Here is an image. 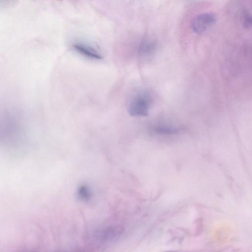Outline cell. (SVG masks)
<instances>
[{
	"instance_id": "obj_1",
	"label": "cell",
	"mask_w": 252,
	"mask_h": 252,
	"mask_svg": "<svg viewBox=\"0 0 252 252\" xmlns=\"http://www.w3.org/2000/svg\"><path fill=\"white\" fill-rule=\"evenodd\" d=\"M152 99L146 91H141L135 94L128 103L127 110L131 116H146L148 114Z\"/></svg>"
},
{
	"instance_id": "obj_2",
	"label": "cell",
	"mask_w": 252,
	"mask_h": 252,
	"mask_svg": "<svg viewBox=\"0 0 252 252\" xmlns=\"http://www.w3.org/2000/svg\"><path fill=\"white\" fill-rule=\"evenodd\" d=\"M216 21V16L210 12L198 14L193 18L190 24L192 30L197 33H201L211 27Z\"/></svg>"
},
{
	"instance_id": "obj_3",
	"label": "cell",
	"mask_w": 252,
	"mask_h": 252,
	"mask_svg": "<svg viewBox=\"0 0 252 252\" xmlns=\"http://www.w3.org/2000/svg\"><path fill=\"white\" fill-rule=\"evenodd\" d=\"M73 47L75 50L81 55L94 60H101L102 59L100 55L94 48L81 43H75Z\"/></svg>"
},
{
	"instance_id": "obj_4",
	"label": "cell",
	"mask_w": 252,
	"mask_h": 252,
	"mask_svg": "<svg viewBox=\"0 0 252 252\" xmlns=\"http://www.w3.org/2000/svg\"><path fill=\"white\" fill-rule=\"evenodd\" d=\"M91 188L87 184H81L77 189V196L79 199L83 201H88L92 197Z\"/></svg>"
},
{
	"instance_id": "obj_5",
	"label": "cell",
	"mask_w": 252,
	"mask_h": 252,
	"mask_svg": "<svg viewBox=\"0 0 252 252\" xmlns=\"http://www.w3.org/2000/svg\"><path fill=\"white\" fill-rule=\"evenodd\" d=\"M155 48V45L152 41H144L140 46L139 52L142 54H149L151 53Z\"/></svg>"
},
{
	"instance_id": "obj_6",
	"label": "cell",
	"mask_w": 252,
	"mask_h": 252,
	"mask_svg": "<svg viewBox=\"0 0 252 252\" xmlns=\"http://www.w3.org/2000/svg\"><path fill=\"white\" fill-rule=\"evenodd\" d=\"M155 131L160 134H175L178 132L179 130L178 128L173 127L158 126L155 128Z\"/></svg>"
},
{
	"instance_id": "obj_7",
	"label": "cell",
	"mask_w": 252,
	"mask_h": 252,
	"mask_svg": "<svg viewBox=\"0 0 252 252\" xmlns=\"http://www.w3.org/2000/svg\"><path fill=\"white\" fill-rule=\"evenodd\" d=\"M243 24L246 28H250L252 25V17L250 13L247 10L243 12Z\"/></svg>"
},
{
	"instance_id": "obj_8",
	"label": "cell",
	"mask_w": 252,
	"mask_h": 252,
	"mask_svg": "<svg viewBox=\"0 0 252 252\" xmlns=\"http://www.w3.org/2000/svg\"><path fill=\"white\" fill-rule=\"evenodd\" d=\"M18 2L17 0H0V8L13 7Z\"/></svg>"
}]
</instances>
